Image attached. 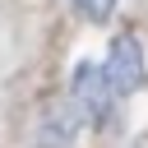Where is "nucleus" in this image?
Instances as JSON below:
<instances>
[{"instance_id": "f03ea898", "label": "nucleus", "mask_w": 148, "mask_h": 148, "mask_svg": "<svg viewBox=\"0 0 148 148\" xmlns=\"http://www.w3.org/2000/svg\"><path fill=\"white\" fill-rule=\"evenodd\" d=\"M79 14H88V18H106L111 9H116V0H69Z\"/></svg>"}, {"instance_id": "f257e3e1", "label": "nucleus", "mask_w": 148, "mask_h": 148, "mask_svg": "<svg viewBox=\"0 0 148 148\" xmlns=\"http://www.w3.org/2000/svg\"><path fill=\"white\" fill-rule=\"evenodd\" d=\"M143 88V51L134 37H120L97 65H83L74 74L69 88V106L83 125H102L106 116H116V106L125 97H134Z\"/></svg>"}]
</instances>
